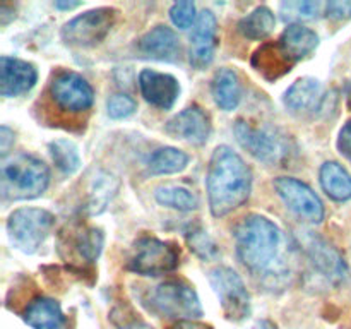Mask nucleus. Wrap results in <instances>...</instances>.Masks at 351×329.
<instances>
[{"instance_id": "f257e3e1", "label": "nucleus", "mask_w": 351, "mask_h": 329, "mask_svg": "<svg viewBox=\"0 0 351 329\" xmlns=\"http://www.w3.org/2000/svg\"><path fill=\"white\" fill-rule=\"evenodd\" d=\"M235 252L252 276L264 281H280L288 274L287 239L273 219L263 215H249L233 230Z\"/></svg>"}, {"instance_id": "f03ea898", "label": "nucleus", "mask_w": 351, "mask_h": 329, "mask_svg": "<svg viewBox=\"0 0 351 329\" xmlns=\"http://www.w3.org/2000/svg\"><path fill=\"white\" fill-rule=\"evenodd\" d=\"M206 188L211 215L223 218L249 201L252 170L232 147L218 146L209 160Z\"/></svg>"}, {"instance_id": "7ed1b4c3", "label": "nucleus", "mask_w": 351, "mask_h": 329, "mask_svg": "<svg viewBox=\"0 0 351 329\" xmlns=\"http://www.w3.org/2000/svg\"><path fill=\"white\" fill-rule=\"evenodd\" d=\"M2 195L9 201L40 197L50 185V170L40 158L21 153L5 158L0 168Z\"/></svg>"}, {"instance_id": "20e7f679", "label": "nucleus", "mask_w": 351, "mask_h": 329, "mask_svg": "<svg viewBox=\"0 0 351 329\" xmlns=\"http://www.w3.org/2000/svg\"><path fill=\"white\" fill-rule=\"evenodd\" d=\"M47 98L58 115L81 119L88 115L95 105V89L91 82L79 72L62 69L51 75L47 88Z\"/></svg>"}, {"instance_id": "39448f33", "label": "nucleus", "mask_w": 351, "mask_h": 329, "mask_svg": "<svg viewBox=\"0 0 351 329\" xmlns=\"http://www.w3.org/2000/svg\"><path fill=\"white\" fill-rule=\"evenodd\" d=\"M233 132L237 143L261 163L281 167L290 160V139L276 127L254 125L247 120H237Z\"/></svg>"}, {"instance_id": "423d86ee", "label": "nucleus", "mask_w": 351, "mask_h": 329, "mask_svg": "<svg viewBox=\"0 0 351 329\" xmlns=\"http://www.w3.org/2000/svg\"><path fill=\"white\" fill-rule=\"evenodd\" d=\"M144 304L158 315L178 321H197L204 314L194 287L182 280H168L156 284Z\"/></svg>"}, {"instance_id": "0eeeda50", "label": "nucleus", "mask_w": 351, "mask_h": 329, "mask_svg": "<svg viewBox=\"0 0 351 329\" xmlns=\"http://www.w3.org/2000/svg\"><path fill=\"white\" fill-rule=\"evenodd\" d=\"M55 216L41 208H19L7 218L10 243L24 254H34L50 235Z\"/></svg>"}, {"instance_id": "6e6552de", "label": "nucleus", "mask_w": 351, "mask_h": 329, "mask_svg": "<svg viewBox=\"0 0 351 329\" xmlns=\"http://www.w3.org/2000/svg\"><path fill=\"white\" fill-rule=\"evenodd\" d=\"M180 252L170 242L144 235L134 243L132 256L129 257L127 269L141 276H161L173 273L178 267Z\"/></svg>"}, {"instance_id": "1a4fd4ad", "label": "nucleus", "mask_w": 351, "mask_h": 329, "mask_svg": "<svg viewBox=\"0 0 351 329\" xmlns=\"http://www.w3.org/2000/svg\"><path fill=\"white\" fill-rule=\"evenodd\" d=\"M119 10L113 7H98L86 10L62 27V40L71 47L89 48L101 43L115 26Z\"/></svg>"}, {"instance_id": "9d476101", "label": "nucleus", "mask_w": 351, "mask_h": 329, "mask_svg": "<svg viewBox=\"0 0 351 329\" xmlns=\"http://www.w3.org/2000/svg\"><path fill=\"white\" fill-rule=\"evenodd\" d=\"M209 283L218 297L226 319L242 322L249 317L252 312L250 293L235 269L228 266L215 267L209 271Z\"/></svg>"}, {"instance_id": "9b49d317", "label": "nucleus", "mask_w": 351, "mask_h": 329, "mask_svg": "<svg viewBox=\"0 0 351 329\" xmlns=\"http://www.w3.org/2000/svg\"><path fill=\"white\" fill-rule=\"evenodd\" d=\"M300 245L314 269L321 276H324L329 283L339 287V284H345L348 281V264H346L345 257L339 254V250L335 245H331L328 240L312 232H305L302 235Z\"/></svg>"}, {"instance_id": "f8f14e48", "label": "nucleus", "mask_w": 351, "mask_h": 329, "mask_svg": "<svg viewBox=\"0 0 351 329\" xmlns=\"http://www.w3.org/2000/svg\"><path fill=\"white\" fill-rule=\"evenodd\" d=\"M278 195L290 211L308 223H321L326 211L321 197L305 182L293 177H278L273 182Z\"/></svg>"}, {"instance_id": "ddd939ff", "label": "nucleus", "mask_w": 351, "mask_h": 329, "mask_svg": "<svg viewBox=\"0 0 351 329\" xmlns=\"http://www.w3.org/2000/svg\"><path fill=\"white\" fill-rule=\"evenodd\" d=\"M218 48V21L209 9L199 12L191 34L189 62L195 71H204L215 60Z\"/></svg>"}, {"instance_id": "4468645a", "label": "nucleus", "mask_w": 351, "mask_h": 329, "mask_svg": "<svg viewBox=\"0 0 351 329\" xmlns=\"http://www.w3.org/2000/svg\"><path fill=\"white\" fill-rule=\"evenodd\" d=\"M165 132L173 139L185 141L194 146H202L211 136L209 115L197 105H192L171 117L165 125Z\"/></svg>"}, {"instance_id": "2eb2a0df", "label": "nucleus", "mask_w": 351, "mask_h": 329, "mask_svg": "<svg viewBox=\"0 0 351 329\" xmlns=\"http://www.w3.org/2000/svg\"><path fill=\"white\" fill-rule=\"evenodd\" d=\"M137 81L143 98L160 110H170L180 96V82L171 74L144 69Z\"/></svg>"}, {"instance_id": "dca6fc26", "label": "nucleus", "mask_w": 351, "mask_h": 329, "mask_svg": "<svg viewBox=\"0 0 351 329\" xmlns=\"http://www.w3.org/2000/svg\"><path fill=\"white\" fill-rule=\"evenodd\" d=\"M38 72L33 64L21 58L2 55L0 57V95L5 98L26 95L34 88Z\"/></svg>"}, {"instance_id": "f3484780", "label": "nucleus", "mask_w": 351, "mask_h": 329, "mask_svg": "<svg viewBox=\"0 0 351 329\" xmlns=\"http://www.w3.org/2000/svg\"><path fill=\"white\" fill-rule=\"evenodd\" d=\"M137 50L144 58L158 62H175L180 57V40L171 27L160 24L147 31L139 41Z\"/></svg>"}, {"instance_id": "a211bd4d", "label": "nucleus", "mask_w": 351, "mask_h": 329, "mask_svg": "<svg viewBox=\"0 0 351 329\" xmlns=\"http://www.w3.org/2000/svg\"><path fill=\"white\" fill-rule=\"evenodd\" d=\"M281 57L293 67L302 58L308 57L319 47V36L314 29L304 24H288L276 41Z\"/></svg>"}, {"instance_id": "6ab92c4d", "label": "nucleus", "mask_w": 351, "mask_h": 329, "mask_svg": "<svg viewBox=\"0 0 351 329\" xmlns=\"http://www.w3.org/2000/svg\"><path fill=\"white\" fill-rule=\"evenodd\" d=\"M23 319L31 329H71L60 304L50 297H34L23 310Z\"/></svg>"}, {"instance_id": "aec40b11", "label": "nucleus", "mask_w": 351, "mask_h": 329, "mask_svg": "<svg viewBox=\"0 0 351 329\" xmlns=\"http://www.w3.org/2000/svg\"><path fill=\"white\" fill-rule=\"evenodd\" d=\"M324 95H322L321 81L314 77H300L287 89L283 103L295 115L314 113L321 110Z\"/></svg>"}, {"instance_id": "412c9836", "label": "nucleus", "mask_w": 351, "mask_h": 329, "mask_svg": "<svg viewBox=\"0 0 351 329\" xmlns=\"http://www.w3.org/2000/svg\"><path fill=\"white\" fill-rule=\"evenodd\" d=\"M211 95L223 112H233L242 99V84L239 74L228 67L216 71L211 81Z\"/></svg>"}, {"instance_id": "4be33fe9", "label": "nucleus", "mask_w": 351, "mask_h": 329, "mask_svg": "<svg viewBox=\"0 0 351 329\" xmlns=\"http://www.w3.org/2000/svg\"><path fill=\"white\" fill-rule=\"evenodd\" d=\"M120 182L115 175L108 173V171H96L91 177L88 187V199H86V212L91 216L99 215L106 209V206L112 202L119 192Z\"/></svg>"}, {"instance_id": "5701e85b", "label": "nucleus", "mask_w": 351, "mask_h": 329, "mask_svg": "<svg viewBox=\"0 0 351 329\" xmlns=\"http://www.w3.org/2000/svg\"><path fill=\"white\" fill-rule=\"evenodd\" d=\"M321 187L332 201L346 202L351 199V175L336 161H326L319 170Z\"/></svg>"}, {"instance_id": "b1692460", "label": "nucleus", "mask_w": 351, "mask_h": 329, "mask_svg": "<svg viewBox=\"0 0 351 329\" xmlns=\"http://www.w3.org/2000/svg\"><path fill=\"white\" fill-rule=\"evenodd\" d=\"M276 27V16L266 5H259L242 17L239 23V31L247 40H264Z\"/></svg>"}, {"instance_id": "393cba45", "label": "nucleus", "mask_w": 351, "mask_h": 329, "mask_svg": "<svg viewBox=\"0 0 351 329\" xmlns=\"http://www.w3.org/2000/svg\"><path fill=\"white\" fill-rule=\"evenodd\" d=\"M252 65L259 71L267 81H276L281 75L291 71V65L281 57L276 43H264L259 50L254 53Z\"/></svg>"}, {"instance_id": "a878e982", "label": "nucleus", "mask_w": 351, "mask_h": 329, "mask_svg": "<svg viewBox=\"0 0 351 329\" xmlns=\"http://www.w3.org/2000/svg\"><path fill=\"white\" fill-rule=\"evenodd\" d=\"M189 154L178 147L165 146L154 151L147 160V170L151 175H173L187 168Z\"/></svg>"}, {"instance_id": "bb28decb", "label": "nucleus", "mask_w": 351, "mask_h": 329, "mask_svg": "<svg viewBox=\"0 0 351 329\" xmlns=\"http://www.w3.org/2000/svg\"><path fill=\"white\" fill-rule=\"evenodd\" d=\"M154 199L158 204L165 208L177 209V211H194L199 206L197 195L189 188L180 187V185H161L154 191Z\"/></svg>"}, {"instance_id": "cd10ccee", "label": "nucleus", "mask_w": 351, "mask_h": 329, "mask_svg": "<svg viewBox=\"0 0 351 329\" xmlns=\"http://www.w3.org/2000/svg\"><path fill=\"white\" fill-rule=\"evenodd\" d=\"M51 161L64 175H74L81 168V154L77 146L69 139H55L48 144Z\"/></svg>"}, {"instance_id": "c85d7f7f", "label": "nucleus", "mask_w": 351, "mask_h": 329, "mask_svg": "<svg viewBox=\"0 0 351 329\" xmlns=\"http://www.w3.org/2000/svg\"><path fill=\"white\" fill-rule=\"evenodd\" d=\"M185 240H187V245L199 259L202 260H215L219 256V247L215 242L211 235L208 233V230L202 228L201 225H189L185 228Z\"/></svg>"}, {"instance_id": "c756f323", "label": "nucleus", "mask_w": 351, "mask_h": 329, "mask_svg": "<svg viewBox=\"0 0 351 329\" xmlns=\"http://www.w3.org/2000/svg\"><path fill=\"white\" fill-rule=\"evenodd\" d=\"M75 250L86 263H95L101 254L103 245H105V235L99 228L89 226V228L81 230L75 236Z\"/></svg>"}, {"instance_id": "7c9ffc66", "label": "nucleus", "mask_w": 351, "mask_h": 329, "mask_svg": "<svg viewBox=\"0 0 351 329\" xmlns=\"http://www.w3.org/2000/svg\"><path fill=\"white\" fill-rule=\"evenodd\" d=\"M321 2H311V0H298V2H283L281 3V17L290 21L291 24H302L300 21L315 19L321 12Z\"/></svg>"}, {"instance_id": "2f4dec72", "label": "nucleus", "mask_w": 351, "mask_h": 329, "mask_svg": "<svg viewBox=\"0 0 351 329\" xmlns=\"http://www.w3.org/2000/svg\"><path fill=\"white\" fill-rule=\"evenodd\" d=\"M137 110L136 99L130 98L125 93H117V95H112L106 101V112L112 117L113 120H122L127 119V117L132 115Z\"/></svg>"}, {"instance_id": "473e14b6", "label": "nucleus", "mask_w": 351, "mask_h": 329, "mask_svg": "<svg viewBox=\"0 0 351 329\" xmlns=\"http://www.w3.org/2000/svg\"><path fill=\"white\" fill-rule=\"evenodd\" d=\"M199 14L195 12L194 2H175L170 7V19L178 29H189L194 26Z\"/></svg>"}, {"instance_id": "72a5a7b5", "label": "nucleus", "mask_w": 351, "mask_h": 329, "mask_svg": "<svg viewBox=\"0 0 351 329\" xmlns=\"http://www.w3.org/2000/svg\"><path fill=\"white\" fill-rule=\"evenodd\" d=\"M326 16L332 21H346L351 17V0H331L326 3Z\"/></svg>"}, {"instance_id": "f704fd0d", "label": "nucleus", "mask_w": 351, "mask_h": 329, "mask_svg": "<svg viewBox=\"0 0 351 329\" xmlns=\"http://www.w3.org/2000/svg\"><path fill=\"white\" fill-rule=\"evenodd\" d=\"M338 149L346 160L351 161V120L343 125L338 136Z\"/></svg>"}, {"instance_id": "c9c22d12", "label": "nucleus", "mask_w": 351, "mask_h": 329, "mask_svg": "<svg viewBox=\"0 0 351 329\" xmlns=\"http://www.w3.org/2000/svg\"><path fill=\"white\" fill-rule=\"evenodd\" d=\"M14 139H16V136H14V132L9 127H0V154H2L3 160H5V156L9 154L10 147L14 146Z\"/></svg>"}, {"instance_id": "e433bc0d", "label": "nucleus", "mask_w": 351, "mask_h": 329, "mask_svg": "<svg viewBox=\"0 0 351 329\" xmlns=\"http://www.w3.org/2000/svg\"><path fill=\"white\" fill-rule=\"evenodd\" d=\"M14 19H16V7L10 5V3H2L0 5V24L7 26Z\"/></svg>"}, {"instance_id": "4c0bfd02", "label": "nucleus", "mask_w": 351, "mask_h": 329, "mask_svg": "<svg viewBox=\"0 0 351 329\" xmlns=\"http://www.w3.org/2000/svg\"><path fill=\"white\" fill-rule=\"evenodd\" d=\"M170 329H215L209 324H202L199 321H177Z\"/></svg>"}, {"instance_id": "58836bf2", "label": "nucleus", "mask_w": 351, "mask_h": 329, "mask_svg": "<svg viewBox=\"0 0 351 329\" xmlns=\"http://www.w3.org/2000/svg\"><path fill=\"white\" fill-rule=\"evenodd\" d=\"M55 9L58 10H72V9H77V7H81L82 3L81 2H65V0H58V2L53 3Z\"/></svg>"}, {"instance_id": "ea45409f", "label": "nucleus", "mask_w": 351, "mask_h": 329, "mask_svg": "<svg viewBox=\"0 0 351 329\" xmlns=\"http://www.w3.org/2000/svg\"><path fill=\"white\" fill-rule=\"evenodd\" d=\"M120 329H154V328L144 321H130V322H127L125 326H122Z\"/></svg>"}, {"instance_id": "a19ab883", "label": "nucleus", "mask_w": 351, "mask_h": 329, "mask_svg": "<svg viewBox=\"0 0 351 329\" xmlns=\"http://www.w3.org/2000/svg\"><path fill=\"white\" fill-rule=\"evenodd\" d=\"M254 329H278V326L274 322L267 321V319H263V321H257Z\"/></svg>"}, {"instance_id": "79ce46f5", "label": "nucleus", "mask_w": 351, "mask_h": 329, "mask_svg": "<svg viewBox=\"0 0 351 329\" xmlns=\"http://www.w3.org/2000/svg\"><path fill=\"white\" fill-rule=\"evenodd\" d=\"M346 105L351 110V84L348 86V91H346Z\"/></svg>"}]
</instances>
